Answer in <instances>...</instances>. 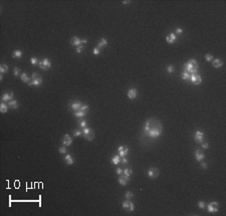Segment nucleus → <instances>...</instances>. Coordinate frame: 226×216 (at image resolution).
Wrapping results in <instances>:
<instances>
[{
  "instance_id": "obj_14",
  "label": "nucleus",
  "mask_w": 226,
  "mask_h": 216,
  "mask_svg": "<svg viewBox=\"0 0 226 216\" xmlns=\"http://www.w3.org/2000/svg\"><path fill=\"white\" fill-rule=\"evenodd\" d=\"M176 40H177V36L175 33H170V34H168L166 37V41L168 43H174Z\"/></svg>"
},
{
  "instance_id": "obj_7",
  "label": "nucleus",
  "mask_w": 226,
  "mask_h": 216,
  "mask_svg": "<svg viewBox=\"0 0 226 216\" xmlns=\"http://www.w3.org/2000/svg\"><path fill=\"white\" fill-rule=\"evenodd\" d=\"M190 81L193 83L195 86H198V84H200V83L202 82V78H201L200 75H198V73H192V75L190 76Z\"/></svg>"
},
{
  "instance_id": "obj_44",
  "label": "nucleus",
  "mask_w": 226,
  "mask_h": 216,
  "mask_svg": "<svg viewBox=\"0 0 226 216\" xmlns=\"http://www.w3.org/2000/svg\"><path fill=\"white\" fill-rule=\"evenodd\" d=\"M202 148H204V149H208L209 145L207 143H203V142H202Z\"/></svg>"
},
{
  "instance_id": "obj_15",
  "label": "nucleus",
  "mask_w": 226,
  "mask_h": 216,
  "mask_svg": "<svg viewBox=\"0 0 226 216\" xmlns=\"http://www.w3.org/2000/svg\"><path fill=\"white\" fill-rule=\"evenodd\" d=\"M137 95H138L137 89H129V92H128V98L131 99V100H134V99L137 98Z\"/></svg>"
},
{
  "instance_id": "obj_29",
  "label": "nucleus",
  "mask_w": 226,
  "mask_h": 216,
  "mask_svg": "<svg viewBox=\"0 0 226 216\" xmlns=\"http://www.w3.org/2000/svg\"><path fill=\"white\" fill-rule=\"evenodd\" d=\"M7 71H8V66H7V64H3L0 65V72L4 73V72H7Z\"/></svg>"
},
{
  "instance_id": "obj_5",
  "label": "nucleus",
  "mask_w": 226,
  "mask_h": 216,
  "mask_svg": "<svg viewBox=\"0 0 226 216\" xmlns=\"http://www.w3.org/2000/svg\"><path fill=\"white\" fill-rule=\"evenodd\" d=\"M38 65L40 66V69L43 70H46L48 69H50L51 67V62H50V60L48 58H44L42 61H39L38 62Z\"/></svg>"
},
{
  "instance_id": "obj_33",
  "label": "nucleus",
  "mask_w": 226,
  "mask_h": 216,
  "mask_svg": "<svg viewBox=\"0 0 226 216\" xmlns=\"http://www.w3.org/2000/svg\"><path fill=\"white\" fill-rule=\"evenodd\" d=\"M126 198H127V200H130V199H132V198H133V193L130 192V191H128V192L126 193Z\"/></svg>"
},
{
  "instance_id": "obj_4",
  "label": "nucleus",
  "mask_w": 226,
  "mask_h": 216,
  "mask_svg": "<svg viewBox=\"0 0 226 216\" xmlns=\"http://www.w3.org/2000/svg\"><path fill=\"white\" fill-rule=\"evenodd\" d=\"M82 136L86 138L88 141H93L94 138V131L90 128H83L82 130Z\"/></svg>"
},
{
  "instance_id": "obj_21",
  "label": "nucleus",
  "mask_w": 226,
  "mask_h": 216,
  "mask_svg": "<svg viewBox=\"0 0 226 216\" xmlns=\"http://www.w3.org/2000/svg\"><path fill=\"white\" fill-rule=\"evenodd\" d=\"M128 180H129V178H127L126 176H122V177H120L119 178V183H120L122 186H126L127 184H128Z\"/></svg>"
},
{
  "instance_id": "obj_42",
  "label": "nucleus",
  "mask_w": 226,
  "mask_h": 216,
  "mask_svg": "<svg viewBox=\"0 0 226 216\" xmlns=\"http://www.w3.org/2000/svg\"><path fill=\"white\" fill-rule=\"evenodd\" d=\"M19 72H20V69H18V67H15V69H14V71H13L14 76H18V75H19Z\"/></svg>"
},
{
  "instance_id": "obj_35",
  "label": "nucleus",
  "mask_w": 226,
  "mask_h": 216,
  "mask_svg": "<svg viewBox=\"0 0 226 216\" xmlns=\"http://www.w3.org/2000/svg\"><path fill=\"white\" fill-rule=\"evenodd\" d=\"M81 111H83V112H87V113H88V106L82 105V108H81Z\"/></svg>"
},
{
  "instance_id": "obj_49",
  "label": "nucleus",
  "mask_w": 226,
  "mask_h": 216,
  "mask_svg": "<svg viewBox=\"0 0 226 216\" xmlns=\"http://www.w3.org/2000/svg\"><path fill=\"white\" fill-rule=\"evenodd\" d=\"M82 43H87L88 40H87V39H82Z\"/></svg>"
},
{
  "instance_id": "obj_20",
  "label": "nucleus",
  "mask_w": 226,
  "mask_h": 216,
  "mask_svg": "<svg viewBox=\"0 0 226 216\" xmlns=\"http://www.w3.org/2000/svg\"><path fill=\"white\" fill-rule=\"evenodd\" d=\"M222 65H223V61H222L221 59L217 58V59H214V60H213V66L216 67V69H219V67H221Z\"/></svg>"
},
{
  "instance_id": "obj_48",
  "label": "nucleus",
  "mask_w": 226,
  "mask_h": 216,
  "mask_svg": "<svg viewBox=\"0 0 226 216\" xmlns=\"http://www.w3.org/2000/svg\"><path fill=\"white\" fill-rule=\"evenodd\" d=\"M122 161H123V163H124V164H128V160H127V159H126L125 157H123Z\"/></svg>"
},
{
  "instance_id": "obj_41",
  "label": "nucleus",
  "mask_w": 226,
  "mask_h": 216,
  "mask_svg": "<svg viewBox=\"0 0 226 216\" xmlns=\"http://www.w3.org/2000/svg\"><path fill=\"white\" fill-rule=\"evenodd\" d=\"M94 55H99L100 54V48L99 47H94Z\"/></svg>"
},
{
  "instance_id": "obj_22",
  "label": "nucleus",
  "mask_w": 226,
  "mask_h": 216,
  "mask_svg": "<svg viewBox=\"0 0 226 216\" xmlns=\"http://www.w3.org/2000/svg\"><path fill=\"white\" fill-rule=\"evenodd\" d=\"M107 45H108V41H107V39H106V38H101L100 41L98 43V47H99V48L106 47Z\"/></svg>"
},
{
  "instance_id": "obj_30",
  "label": "nucleus",
  "mask_w": 226,
  "mask_h": 216,
  "mask_svg": "<svg viewBox=\"0 0 226 216\" xmlns=\"http://www.w3.org/2000/svg\"><path fill=\"white\" fill-rule=\"evenodd\" d=\"M21 55H22V51H21V50H15V51L13 52V54H12V56H13V57H21Z\"/></svg>"
},
{
  "instance_id": "obj_32",
  "label": "nucleus",
  "mask_w": 226,
  "mask_h": 216,
  "mask_svg": "<svg viewBox=\"0 0 226 216\" xmlns=\"http://www.w3.org/2000/svg\"><path fill=\"white\" fill-rule=\"evenodd\" d=\"M82 135V131L81 130H75V131H73V136L75 137H80V136Z\"/></svg>"
},
{
  "instance_id": "obj_23",
  "label": "nucleus",
  "mask_w": 226,
  "mask_h": 216,
  "mask_svg": "<svg viewBox=\"0 0 226 216\" xmlns=\"http://www.w3.org/2000/svg\"><path fill=\"white\" fill-rule=\"evenodd\" d=\"M7 111H8V106L5 104L4 102H2V103L0 104V112L4 114V113H7Z\"/></svg>"
},
{
  "instance_id": "obj_9",
  "label": "nucleus",
  "mask_w": 226,
  "mask_h": 216,
  "mask_svg": "<svg viewBox=\"0 0 226 216\" xmlns=\"http://www.w3.org/2000/svg\"><path fill=\"white\" fill-rule=\"evenodd\" d=\"M118 152H119V155L120 157H126L129 153V148L127 146H120L118 148Z\"/></svg>"
},
{
  "instance_id": "obj_36",
  "label": "nucleus",
  "mask_w": 226,
  "mask_h": 216,
  "mask_svg": "<svg viewBox=\"0 0 226 216\" xmlns=\"http://www.w3.org/2000/svg\"><path fill=\"white\" fill-rule=\"evenodd\" d=\"M30 62H31V64H38V59L36 58V57H32L31 59H30Z\"/></svg>"
},
{
  "instance_id": "obj_37",
  "label": "nucleus",
  "mask_w": 226,
  "mask_h": 216,
  "mask_svg": "<svg viewBox=\"0 0 226 216\" xmlns=\"http://www.w3.org/2000/svg\"><path fill=\"white\" fill-rule=\"evenodd\" d=\"M167 71H168L169 73H172V72L174 71V66H173V65H169V66L167 67Z\"/></svg>"
},
{
  "instance_id": "obj_39",
  "label": "nucleus",
  "mask_w": 226,
  "mask_h": 216,
  "mask_svg": "<svg viewBox=\"0 0 226 216\" xmlns=\"http://www.w3.org/2000/svg\"><path fill=\"white\" fill-rule=\"evenodd\" d=\"M205 59H206L207 61H210V60L213 59V56H212L211 54H206V55H205Z\"/></svg>"
},
{
  "instance_id": "obj_13",
  "label": "nucleus",
  "mask_w": 226,
  "mask_h": 216,
  "mask_svg": "<svg viewBox=\"0 0 226 216\" xmlns=\"http://www.w3.org/2000/svg\"><path fill=\"white\" fill-rule=\"evenodd\" d=\"M13 93L12 92H10V93H5V94H3V95H2V101L4 102H9V101H12V99H13Z\"/></svg>"
},
{
  "instance_id": "obj_47",
  "label": "nucleus",
  "mask_w": 226,
  "mask_h": 216,
  "mask_svg": "<svg viewBox=\"0 0 226 216\" xmlns=\"http://www.w3.org/2000/svg\"><path fill=\"white\" fill-rule=\"evenodd\" d=\"M201 168H203V169H206V168H207V163H205V162L201 163Z\"/></svg>"
},
{
  "instance_id": "obj_16",
  "label": "nucleus",
  "mask_w": 226,
  "mask_h": 216,
  "mask_svg": "<svg viewBox=\"0 0 226 216\" xmlns=\"http://www.w3.org/2000/svg\"><path fill=\"white\" fill-rule=\"evenodd\" d=\"M82 104L81 102H75V103H72L70 104V108L75 111V112H77V111H81V108H82Z\"/></svg>"
},
{
  "instance_id": "obj_45",
  "label": "nucleus",
  "mask_w": 226,
  "mask_h": 216,
  "mask_svg": "<svg viewBox=\"0 0 226 216\" xmlns=\"http://www.w3.org/2000/svg\"><path fill=\"white\" fill-rule=\"evenodd\" d=\"M183 32V29H182V28H177V29H176V33H177V34H180V33H182Z\"/></svg>"
},
{
  "instance_id": "obj_18",
  "label": "nucleus",
  "mask_w": 226,
  "mask_h": 216,
  "mask_svg": "<svg viewBox=\"0 0 226 216\" xmlns=\"http://www.w3.org/2000/svg\"><path fill=\"white\" fill-rule=\"evenodd\" d=\"M70 43L72 44V45H75V46H80V45H82V39H80L78 37H76V36H73L72 38H71V40H70Z\"/></svg>"
},
{
  "instance_id": "obj_31",
  "label": "nucleus",
  "mask_w": 226,
  "mask_h": 216,
  "mask_svg": "<svg viewBox=\"0 0 226 216\" xmlns=\"http://www.w3.org/2000/svg\"><path fill=\"white\" fill-rule=\"evenodd\" d=\"M182 78L183 79H190V75H189V72H187V71H183V73H182Z\"/></svg>"
},
{
  "instance_id": "obj_34",
  "label": "nucleus",
  "mask_w": 226,
  "mask_h": 216,
  "mask_svg": "<svg viewBox=\"0 0 226 216\" xmlns=\"http://www.w3.org/2000/svg\"><path fill=\"white\" fill-rule=\"evenodd\" d=\"M80 126L83 129V128H87V121L86 120H82L81 122H80Z\"/></svg>"
},
{
  "instance_id": "obj_6",
  "label": "nucleus",
  "mask_w": 226,
  "mask_h": 216,
  "mask_svg": "<svg viewBox=\"0 0 226 216\" xmlns=\"http://www.w3.org/2000/svg\"><path fill=\"white\" fill-rule=\"evenodd\" d=\"M207 210L210 213H215L219 210V204L217 202H211L207 205Z\"/></svg>"
},
{
  "instance_id": "obj_11",
  "label": "nucleus",
  "mask_w": 226,
  "mask_h": 216,
  "mask_svg": "<svg viewBox=\"0 0 226 216\" xmlns=\"http://www.w3.org/2000/svg\"><path fill=\"white\" fill-rule=\"evenodd\" d=\"M194 139L195 141L199 142V143H202L203 140H204V134H203L202 131H196L194 135Z\"/></svg>"
},
{
  "instance_id": "obj_1",
  "label": "nucleus",
  "mask_w": 226,
  "mask_h": 216,
  "mask_svg": "<svg viewBox=\"0 0 226 216\" xmlns=\"http://www.w3.org/2000/svg\"><path fill=\"white\" fill-rule=\"evenodd\" d=\"M144 131L150 138L155 139V138L160 137L162 135L163 126L161 122L156 120V119H149L145 124Z\"/></svg>"
},
{
  "instance_id": "obj_3",
  "label": "nucleus",
  "mask_w": 226,
  "mask_h": 216,
  "mask_svg": "<svg viewBox=\"0 0 226 216\" xmlns=\"http://www.w3.org/2000/svg\"><path fill=\"white\" fill-rule=\"evenodd\" d=\"M32 78V82H30L28 83V86H34V87H39L40 84L42 83V77H40L38 76V73L34 72L31 76Z\"/></svg>"
},
{
  "instance_id": "obj_28",
  "label": "nucleus",
  "mask_w": 226,
  "mask_h": 216,
  "mask_svg": "<svg viewBox=\"0 0 226 216\" xmlns=\"http://www.w3.org/2000/svg\"><path fill=\"white\" fill-rule=\"evenodd\" d=\"M112 164H114V165H118L119 163L121 162V157L120 156H114L113 157V159L111 160Z\"/></svg>"
},
{
  "instance_id": "obj_10",
  "label": "nucleus",
  "mask_w": 226,
  "mask_h": 216,
  "mask_svg": "<svg viewBox=\"0 0 226 216\" xmlns=\"http://www.w3.org/2000/svg\"><path fill=\"white\" fill-rule=\"evenodd\" d=\"M147 175L149 176L150 178H156L158 175H159V170L157 168L153 167V168H150L148 170V172H147Z\"/></svg>"
},
{
  "instance_id": "obj_24",
  "label": "nucleus",
  "mask_w": 226,
  "mask_h": 216,
  "mask_svg": "<svg viewBox=\"0 0 226 216\" xmlns=\"http://www.w3.org/2000/svg\"><path fill=\"white\" fill-rule=\"evenodd\" d=\"M20 77H21V81L23 82V83H30V77L28 76L27 73H22Z\"/></svg>"
},
{
  "instance_id": "obj_25",
  "label": "nucleus",
  "mask_w": 226,
  "mask_h": 216,
  "mask_svg": "<svg viewBox=\"0 0 226 216\" xmlns=\"http://www.w3.org/2000/svg\"><path fill=\"white\" fill-rule=\"evenodd\" d=\"M132 173H133L132 169L127 168V169H125V170H123V175H124V176H126L127 178H130V177H131V176H132Z\"/></svg>"
},
{
  "instance_id": "obj_8",
  "label": "nucleus",
  "mask_w": 226,
  "mask_h": 216,
  "mask_svg": "<svg viewBox=\"0 0 226 216\" xmlns=\"http://www.w3.org/2000/svg\"><path fill=\"white\" fill-rule=\"evenodd\" d=\"M123 208L126 210V211H134L135 210V206L132 202H130V200H126L125 202H123Z\"/></svg>"
},
{
  "instance_id": "obj_2",
  "label": "nucleus",
  "mask_w": 226,
  "mask_h": 216,
  "mask_svg": "<svg viewBox=\"0 0 226 216\" xmlns=\"http://www.w3.org/2000/svg\"><path fill=\"white\" fill-rule=\"evenodd\" d=\"M184 66H185L186 71L191 73V75H192V73H197L198 69H199L198 64H197V61L195 59H190L187 64H184Z\"/></svg>"
},
{
  "instance_id": "obj_19",
  "label": "nucleus",
  "mask_w": 226,
  "mask_h": 216,
  "mask_svg": "<svg viewBox=\"0 0 226 216\" xmlns=\"http://www.w3.org/2000/svg\"><path fill=\"white\" fill-rule=\"evenodd\" d=\"M8 106L11 108V109H13V110H16V109H18V107H19V104H18V102L17 101H10L8 102Z\"/></svg>"
},
{
  "instance_id": "obj_38",
  "label": "nucleus",
  "mask_w": 226,
  "mask_h": 216,
  "mask_svg": "<svg viewBox=\"0 0 226 216\" xmlns=\"http://www.w3.org/2000/svg\"><path fill=\"white\" fill-rule=\"evenodd\" d=\"M58 151H59L60 154H65V153H66V149H65V147H60Z\"/></svg>"
},
{
  "instance_id": "obj_40",
  "label": "nucleus",
  "mask_w": 226,
  "mask_h": 216,
  "mask_svg": "<svg viewBox=\"0 0 226 216\" xmlns=\"http://www.w3.org/2000/svg\"><path fill=\"white\" fill-rule=\"evenodd\" d=\"M82 50H83V46H82V45H80V46H77V48H76V52L77 53H82Z\"/></svg>"
},
{
  "instance_id": "obj_12",
  "label": "nucleus",
  "mask_w": 226,
  "mask_h": 216,
  "mask_svg": "<svg viewBox=\"0 0 226 216\" xmlns=\"http://www.w3.org/2000/svg\"><path fill=\"white\" fill-rule=\"evenodd\" d=\"M63 144L65 146V147H69L72 144V139L71 137L69 135V134H66L64 135V137H63Z\"/></svg>"
},
{
  "instance_id": "obj_17",
  "label": "nucleus",
  "mask_w": 226,
  "mask_h": 216,
  "mask_svg": "<svg viewBox=\"0 0 226 216\" xmlns=\"http://www.w3.org/2000/svg\"><path fill=\"white\" fill-rule=\"evenodd\" d=\"M204 157H205L204 153H203L201 150H197V151H196V153H195V158H196V160H197V161L201 162V161L203 160V159H204Z\"/></svg>"
},
{
  "instance_id": "obj_43",
  "label": "nucleus",
  "mask_w": 226,
  "mask_h": 216,
  "mask_svg": "<svg viewBox=\"0 0 226 216\" xmlns=\"http://www.w3.org/2000/svg\"><path fill=\"white\" fill-rule=\"evenodd\" d=\"M198 206H199V208L203 209V208L205 207V203L203 202V201H199V203H198Z\"/></svg>"
},
{
  "instance_id": "obj_46",
  "label": "nucleus",
  "mask_w": 226,
  "mask_h": 216,
  "mask_svg": "<svg viewBox=\"0 0 226 216\" xmlns=\"http://www.w3.org/2000/svg\"><path fill=\"white\" fill-rule=\"evenodd\" d=\"M117 174H118V175H122V174H123V170H122L121 168H118V169H117Z\"/></svg>"
},
{
  "instance_id": "obj_26",
  "label": "nucleus",
  "mask_w": 226,
  "mask_h": 216,
  "mask_svg": "<svg viewBox=\"0 0 226 216\" xmlns=\"http://www.w3.org/2000/svg\"><path fill=\"white\" fill-rule=\"evenodd\" d=\"M63 160L67 163V165H72V164H73V162H75V160H73L72 157H71L70 155H66V156L64 157Z\"/></svg>"
},
{
  "instance_id": "obj_27",
  "label": "nucleus",
  "mask_w": 226,
  "mask_h": 216,
  "mask_svg": "<svg viewBox=\"0 0 226 216\" xmlns=\"http://www.w3.org/2000/svg\"><path fill=\"white\" fill-rule=\"evenodd\" d=\"M87 112H83V111H77V112H75L73 113V115H75V117H78V118H83V117H86L87 115Z\"/></svg>"
}]
</instances>
